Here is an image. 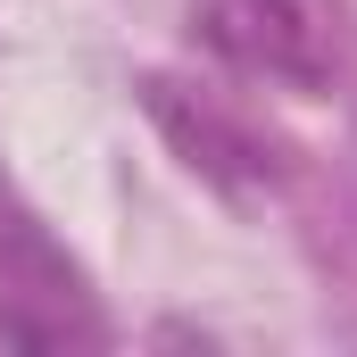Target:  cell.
I'll return each instance as SVG.
<instances>
[{"mask_svg":"<svg viewBox=\"0 0 357 357\" xmlns=\"http://www.w3.org/2000/svg\"><path fill=\"white\" fill-rule=\"evenodd\" d=\"M199 33L233 67H250L266 84H291V91H324L333 67H341L324 0H199Z\"/></svg>","mask_w":357,"mask_h":357,"instance_id":"obj_1","label":"cell"},{"mask_svg":"<svg viewBox=\"0 0 357 357\" xmlns=\"http://www.w3.org/2000/svg\"><path fill=\"white\" fill-rule=\"evenodd\" d=\"M33 307H50L59 349H67V341H100V316H91L84 274L67 266V250H59L17 199H0V333L25 341V349H33Z\"/></svg>","mask_w":357,"mask_h":357,"instance_id":"obj_2","label":"cell"},{"mask_svg":"<svg viewBox=\"0 0 357 357\" xmlns=\"http://www.w3.org/2000/svg\"><path fill=\"white\" fill-rule=\"evenodd\" d=\"M142 108H150V125L175 142V158L191 167V175L225 183V191H258V183H274V150L233 116V108H216L208 91L175 84V75H142Z\"/></svg>","mask_w":357,"mask_h":357,"instance_id":"obj_3","label":"cell"}]
</instances>
